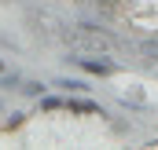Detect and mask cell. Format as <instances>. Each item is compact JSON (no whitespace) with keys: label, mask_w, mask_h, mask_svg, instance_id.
<instances>
[{"label":"cell","mask_w":158,"mask_h":150,"mask_svg":"<svg viewBox=\"0 0 158 150\" xmlns=\"http://www.w3.org/2000/svg\"><path fill=\"white\" fill-rule=\"evenodd\" d=\"M66 62H74V66H81L88 77H114L121 70L114 59H107V55H66Z\"/></svg>","instance_id":"cell-1"},{"label":"cell","mask_w":158,"mask_h":150,"mask_svg":"<svg viewBox=\"0 0 158 150\" xmlns=\"http://www.w3.org/2000/svg\"><path fill=\"white\" fill-rule=\"evenodd\" d=\"M66 113H77V117L99 113V117H107V113H103V106H99L96 99H85L81 92H70V95H66Z\"/></svg>","instance_id":"cell-2"},{"label":"cell","mask_w":158,"mask_h":150,"mask_svg":"<svg viewBox=\"0 0 158 150\" xmlns=\"http://www.w3.org/2000/svg\"><path fill=\"white\" fill-rule=\"evenodd\" d=\"M37 110H40V113H59V110H66V95H48V92H44V95L37 99Z\"/></svg>","instance_id":"cell-3"},{"label":"cell","mask_w":158,"mask_h":150,"mask_svg":"<svg viewBox=\"0 0 158 150\" xmlns=\"http://www.w3.org/2000/svg\"><path fill=\"white\" fill-rule=\"evenodd\" d=\"M22 81H26V77L19 73V70H4V73H0V92H19Z\"/></svg>","instance_id":"cell-4"},{"label":"cell","mask_w":158,"mask_h":150,"mask_svg":"<svg viewBox=\"0 0 158 150\" xmlns=\"http://www.w3.org/2000/svg\"><path fill=\"white\" fill-rule=\"evenodd\" d=\"M55 88H63L66 95L70 92H88V81H81V77H55Z\"/></svg>","instance_id":"cell-5"},{"label":"cell","mask_w":158,"mask_h":150,"mask_svg":"<svg viewBox=\"0 0 158 150\" xmlns=\"http://www.w3.org/2000/svg\"><path fill=\"white\" fill-rule=\"evenodd\" d=\"M136 48H140V55H143V59H147V62H158V40H155V37H147V40H140V44H136Z\"/></svg>","instance_id":"cell-6"},{"label":"cell","mask_w":158,"mask_h":150,"mask_svg":"<svg viewBox=\"0 0 158 150\" xmlns=\"http://www.w3.org/2000/svg\"><path fill=\"white\" fill-rule=\"evenodd\" d=\"M92 7H96V11H99V15H103V18H114V15H118V0H92Z\"/></svg>","instance_id":"cell-7"},{"label":"cell","mask_w":158,"mask_h":150,"mask_svg":"<svg viewBox=\"0 0 158 150\" xmlns=\"http://www.w3.org/2000/svg\"><path fill=\"white\" fill-rule=\"evenodd\" d=\"M19 92H22V95H30V99H40L48 88H44L40 81H22V88H19Z\"/></svg>","instance_id":"cell-8"},{"label":"cell","mask_w":158,"mask_h":150,"mask_svg":"<svg viewBox=\"0 0 158 150\" xmlns=\"http://www.w3.org/2000/svg\"><path fill=\"white\" fill-rule=\"evenodd\" d=\"M125 106H140V110H147V95H143L140 88H132V92L125 95Z\"/></svg>","instance_id":"cell-9"},{"label":"cell","mask_w":158,"mask_h":150,"mask_svg":"<svg viewBox=\"0 0 158 150\" xmlns=\"http://www.w3.org/2000/svg\"><path fill=\"white\" fill-rule=\"evenodd\" d=\"M22 124H26V113H22V110H11L7 121H4V128H22Z\"/></svg>","instance_id":"cell-10"},{"label":"cell","mask_w":158,"mask_h":150,"mask_svg":"<svg viewBox=\"0 0 158 150\" xmlns=\"http://www.w3.org/2000/svg\"><path fill=\"white\" fill-rule=\"evenodd\" d=\"M0 48H4V51H19V44L7 37V33H0Z\"/></svg>","instance_id":"cell-11"},{"label":"cell","mask_w":158,"mask_h":150,"mask_svg":"<svg viewBox=\"0 0 158 150\" xmlns=\"http://www.w3.org/2000/svg\"><path fill=\"white\" fill-rule=\"evenodd\" d=\"M110 128H114V132H118V136H129V132H132V124H125V121H114V124H110Z\"/></svg>","instance_id":"cell-12"},{"label":"cell","mask_w":158,"mask_h":150,"mask_svg":"<svg viewBox=\"0 0 158 150\" xmlns=\"http://www.w3.org/2000/svg\"><path fill=\"white\" fill-rule=\"evenodd\" d=\"M4 70H11V66H7V62H4V59H0V73H4Z\"/></svg>","instance_id":"cell-13"},{"label":"cell","mask_w":158,"mask_h":150,"mask_svg":"<svg viewBox=\"0 0 158 150\" xmlns=\"http://www.w3.org/2000/svg\"><path fill=\"white\" fill-rule=\"evenodd\" d=\"M155 40H158V33H155Z\"/></svg>","instance_id":"cell-14"}]
</instances>
